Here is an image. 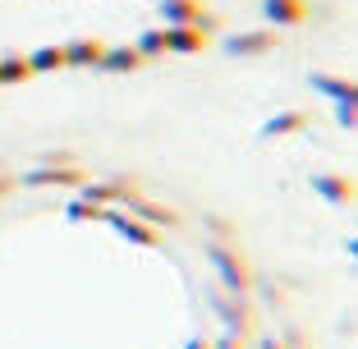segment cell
<instances>
[{
  "label": "cell",
  "mask_w": 358,
  "mask_h": 349,
  "mask_svg": "<svg viewBox=\"0 0 358 349\" xmlns=\"http://www.w3.org/2000/svg\"><path fill=\"white\" fill-rule=\"evenodd\" d=\"M161 10H166L170 28H202V32L216 28V14H211L202 0H161Z\"/></svg>",
  "instance_id": "1"
},
{
  "label": "cell",
  "mask_w": 358,
  "mask_h": 349,
  "mask_svg": "<svg viewBox=\"0 0 358 349\" xmlns=\"http://www.w3.org/2000/svg\"><path fill=\"white\" fill-rule=\"evenodd\" d=\"M313 193H317V198H327L331 207H354V202H358V180L336 175V170H317V175H313Z\"/></svg>",
  "instance_id": "2"
},
{
  "label": "cell",
  "mask_w": 358,
  "mask_h": 349,
  "mask_svg": "<svg viewBox=\"0 0 358 349\" xmlns=\"http://www.w3.org/2000/svg\"><path fill=\"white\" fill-rule=\"evenodd\" d=\"M262 14L271 28H299L313 10H308V0H262Z\"/></svg>",
  "instance_id": "3"
},
{
  "label": "cell",
  "mask_w": 358,
  "mask_h": 349,
  "mask_svg": "<svg viewBox=\"0 0 358 349\" xmlns=\"http://www.w3.org/2000/svg\"><path fill=\"white\" fill-rule=\"evenodd\" d=\"M225 51H230V55H266V51H275V32L271 28L234 32V37H225Z\"/></svg>",
  "instance_id": "4"
},
{
  "label": "cell",
  "mask_w": 358,
  "mask_h": 349,
  "mask_svg": "<svg viewBox=\"0 0 358 349\" xmlns=\"http://www.w3.org/2000/svg\"><path fill=\"white\" fill-rule=\"evenodd\" d=\"M313 87L327 92L336 106H354L358 111V78H336V74H313Z\"/></svg>",
  "instance_id": "5"
},
{
  "label": "cell",
  "mask_w": 358,
  "mask_h": 349,
  "mask_svg": "<svg viewBox=\"0 0 358 349\" xmlns=\"http://www.w3.org/2000/svg\"><path fill=\"white\" fill-rule=\"evenodd\" d=\"M166 42H170V51L193 55V51H207V32L202 28H166Z\"/></svg>",
  "instance_id": "6"
},
{
  "label": "cell",
  "mask_w": 358,
  "mask_h": 349,
  "mask_svg": "<svg viewBox=\"0 0 358 349\" xmlns=\"http://www.w3.org/2000/svg\"><path fill=\"white\" fill-rule=\"evenodd\" d=\"M303 124H308V115H299V111H280V115H271L262 124V138H289V134H299Z\"/></svg>",
  "instance_id": "7"
},
{
  "label": "cell",
  "mask_w": 358,
  "mask_h": 349,
  "mask_svg": "<svg viewBox=\"0 0 358 349\" xmlns=\"http://www.w3.org/2000/svg\"><path fill=\"white\" fill-rule=\"evenodd\" d=\"M143 51H148V55H157V51H170L166 32H148V37H143Z\"/></svg>",
  "instance_id": "8"
},
{
  "label": "cell",
  "mask_w": 358,
  "mask_h": 349,
  "mask_svg": "<svg viewBox=\"0 0 358 349\" xmlns=\"http://www.w3.org/2000/svg\"><path fill=\"white\" fill-rule=\"evenodd\" d=\"M336 120H340L345 129H358V111H354V106H336Z\"/></svg>",
  "instance_id": "9"
},
{
  "label": "cell",
  "mask_w": 358,
  "mask_h": 349,
  "mask_svg": "<svg viewBox=\"0 0 358 349\" xmlns=\"http://www.w3.org/2000/svg\"><path fill=\"white\" fill-rule=\"evenodd\" d=\"M349 257H358V234H354V239H349Z\"/></svg>",
  "instance_id": "10"
}]
</instances>
